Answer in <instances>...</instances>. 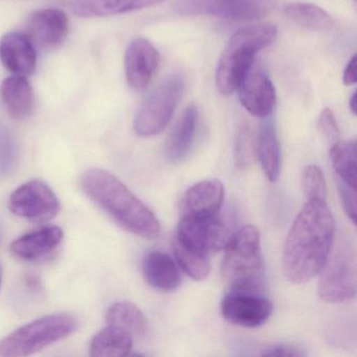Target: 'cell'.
<instances>
[{
	"label": "cell",
	"mask_w": 357,
	"mask_h": 357,
	"mask_svg": "<svg viewBox=\"0 0 357 357\" xmlns=\"http://www.w3.org/2000/svg\"><path fill=\"white\" fill-rule=\"evenodd\" d=\"M334 231L335 223L327 202L307 200L284 246V273L291 283H307L319 275L331 254Z\"/></svg>",
	"instance_id": "obj_1"
},
{
	"label": "cell",
	"mask_w": 357,
	"mask_h": 357,
	"mask_svg": "<svg viewBox=\"0 0 357 357\" xmlns=\"http://www.w3.org/2000/svg\"><path fill=\"white\" fill-rule=\"evenodd\" d=\"M80 183L84 193L129 233L149 240L160 236L162 229L154 213L116 175L103 169H89Z\"/></svg>",
	"instance_id": "obj_2"
},
{
	"label": "cell",
	"mask_w": 357,
	"mask_h": 357,
	"mask_svg": "<svg viewBox=\"0 0 357 357\" xmlns=\"http://www.w3.org/2000/svg\"><path fill=\"white\" fill-rule=\"evenodd\" d=\"M277 34V26L263 24L240 29L231 37L217 66L216 85L222 95L238 91L252 70L255 55L271 45Z\"/></svg>",
	"instance_id": "obj_3"
},
{
	"label": "cell",
	"mask_w": 357,
	"mask_h": 357,
	"mask_svg": "<svg viewBox=\"0 0 357 357\" xmlns=\"http://www.w3.org/2000/svg\"><path fill=\"white\" fill-rule=\"evenodd\" d=\"M225 250L221 271L231 289L262 291L261 236L254 225L233 234Z\"/></svg>",
	"instance_id": "obj_4"
},
{
	"label": "cell",
	"mask_w": 357,
	"mask_h": 357,
	"mask_svg": "<svg viewBox=\"0 0 357 357\" xmlns=\"http://www.w3.org/2000/svg\"><path fill=\"white\" fill-rule=\"evenodd\" d=\"M76 317L68 313L47 315L18 328L0 342V356H29L74 333Z\"/></svg>",
	"instance_id": "obj_5"
},
{
	"label": "cell",
	"mask_w": 357,
	"mask_h": 357,
	"mask_svg": "<svg viewBox=\"0 0 357 357\" xmlns=\"http://www.w3.org/2000/svg\"><path fill=\"white\" fill-rule=\"evenodd\" d=\"M185 83L178 75L162 81L142 103L135 119V130L141 137L160 135L170 123L183 96Z\"/></svg>",
	"instance_id": "obj_6"
},
{
	"label": "cell",
	"mask_w": 357,
	"mask_h": 357,
	"mask_svg": "<svg viewBox=\"0 0 357 357\" xmlns=\"http://www.w3.org/2000/svg\"><path fill=\"white\" fill-rule=\"evenodd\" d=\"M319 296L328 303H344L356 294V262L354 250L342 245L328 257L319 271Z\"/></svg>",
	"instance_id": "obj_7"
},
{
	"label": "cell",
	"mask_w": 357,
	"mask_h": 357,
	"mask_svg": "<svg viewBox=\"0 0 357 357\" xmlns=\"http://www.w3.org/2000/svg\"><path fill=\"white\" fill-rule=\"evenodd\" d=\"M273 0H177L173 10L183 16H213L246 22L271 11Z\"/></svg>",
	"instance_id": "obj_8"
},
{
	"label": "cell",
	"mask_w": 357,
	"mask_h": 357,
	"mask_svg": "<svg viewBox=\"0 0 357 357\" xmlns=\"http://www.w3.org/2000/svg\"><path fill=\"white\" fill-rule=\"evenodd\" d=\"M9 208L16 216L26 220L45 222L59 214L61 204L47 183L34 179L20 185L11 194Z\"/></svg>",
	"instance_id": "obj_9"
},
{
	"label": "cell",
	"mask_w": 357,
	"mask_h": 357,
	"mask_svg": "<svg viewBox=\"0 0 357 357\" xmlns=\"http://www.w3.org/2000/svg\"><path fill=\"white\" fill-rule=\"evenodd\" d=\"M221 314L234 325L256 328L266 323L273 305L262 291L231 289L221 301Z\"/></svg>",
	"instance_id": "obj_10"
},
{
	"label": "cell",
	"mask_w": 357,
	"mask_h": 357,
	"mask_svg": "<svg viewBox=\"0 0 357 357\" xmlns=\"http://www.w3.org/2000/svg\"><path fill=\"white\" fill-rule=\"evenodd\" d=\"M238 91L242 106L252 116L265 119L273 112L277 100L275 85L262 70L252 68Z\"/></svg>",
	"instance_id": "obj_11"
},
{
	"label": "cell",
	"mask_w": 357,
	"mask_h": 357,
	"mask_svg": "<svg viewBox=\"0 0 357 357\" xmlns=\"http://www.w3.org/2000/svg\"><path fill=\"white\" fill-rule=\"evenodd\" d=\"M158 50L146 39H135L125 54V72L129 86L144 91L151 82L160 64Z\"/></svg>",
	"instance_id": "obj_12"
},
{
	"label": "cell",
	"mask_w": 357,
	"mask_h": 357,
	"mask_svg": "<svg viewBox=\"0 0 357 357\" xmlns=\"http://www.w3.org/2000/svg\"><path fill=\"white\" fill-rule=\"evenodd\" d=\"M225 187L217 179H206L192 185L183 197L181 215L210 218L220 214Z\"/></svg>",
	"instance_id": "obj_13"
},
{
	"label": "cell",
	"mask_w": 357,
	"mask_h": 357,
	"mask_svg": "<svg viewBox=\"0 0 357 357\" xmlns=\"http://www.w3.org/2000/svg\"><path fill=\"white\" fill-rule=\"evenodd\" d=\"M26 29L33 43L45 49H53L61 45L68 36L70 22L61 10L43 9L31 16Z\"/></svg>",
	"instance_id": "obj_14"
},
{
	"label": "cell",
	"mask_w": 357,
	"mask_h": 357,
	"mask_svg": "<svg viewBox=\"0 0 357 357\" xmlns=\"http://www.w3.org/2000/svg\"><path fill=\"white\" fill-rule=\"evenodd\" d=\"M0 61L15 76L26 77L36 70L37 53L28 35L12 32L0 40Z\"/></svg>",
	"instance_id": "obj_15"
},
{
	"label": "cell",
	"mask_w": 357,
	"mask_h": 357,
	"mask_svg": "<svg viewBox=\"0 0 357 357\" xmlns=\"http://www.w3.org/2000/svg\"><path fill=\"white\" fill-rule=\"evenodd\" d=\"M63 237L61 227L49 225L20 236L13 241L10 250L12 254L22 260H40L54 252Z\"/></svg>",
	"instance_id": "obj_16"
},
{
	"label": "cell",
	"mask_w": 357,
	"mask_h": 357,
	"mask_svg": "<svg viewBox=\"0 0 357 357\" xmlns=\"http://www.w3.org/2000/svg\"><path fill=\"white\" fill-rule=\"evenodd\" d=\"M143 275L152 287L162 291H173L181 284V271L176 263L170 256L158 250L146 255Z\"/></svg>",
	"instance_id": "obj_17"
},
{
	"label": "cell",
	"mask_w": 357,
	"mask_h": 357,
	"mask_svg": "<svg viewBox=\"0 0 357 357\" xmlns=\"http://www.w3.org/2000/svg\"><path fill=\"white\" fill-rule=\"evenodd\" d=\"M197 123V107L190 105L171 131L165 145V155L169 162H181L189 154L195 141Z\"/></svg>",
	"instance_id": "obj_18"
},
{
	"label": "cell",
	"mask_w": 357,
	"mask_h": 357,
	"mask_svg": "<svg viewBox=\"0 0 357 357\" xmlns=\"http://www.w3.org/2000/svg\"><path fill=\"white\" fill-rule=\"evenodd\" d=\"M165 0H75L70 9L80 17H105L120 15L153 7Z\"/></svg>",
	"instance_id": "obj_19"
},
{
	"label": "cell",
	"mask_w": 357,
	"mask_h": 357,
	"mask_svg": "<svg viewBox=\"0 0 357 357\" xmlns=\"http://www.w3.org/2000/svg\"><path fill=\"white\" fill-rule=\"evenodd\" d=\"M0 97L8 112L17 120L28 118L34 109V91L24 77L13 76L3 80Z\"/></svg>",
	"instance_id": "obj_20"
},
{
	"label": "cell",
	"mask_w": 357,
	"mask_h": 357,
	"mask_svg": "<svg viewBox=\"0 0 357 357\" xmlns=\"http://www.w3.org/2000/svg\"><path fill=\"white\" fill-rule=\"evenodd\" d=\"M106 323L130 336L133 340H142L148 332V321L143 311L129 302H119L108 309Z\"/></svg>",
	"instance_id": "obj_21"
},
{
	"label": "cell",
	"mask_w": 357,
	"mask_h": 357,
	"mask_svg": "<svg viewBox=\"0 0 357 357\" xmlns=\"http://www.w3.org/2000/svg\"><path fill=\"white\" fill-rule=\"evenodd\" d=\"M256 152L263 172L271 183L279 178L281 171V149L273 123H263L259 129L256 141Z\"/></svg>",
	"instance_id": "obj_22"
},
{
	"label": "cell",
	"mask_w": 357,
	"mask_h": 357,
	"mask_svg": "<svg viewBox=\"0 0 357 357\" xmlns=\"http://www.w3.org/2000/svg\"><path fill=\"white\" fill-rule=\"evenodd\" d=\"M133 340L124 332L106 326L93 336L89 346L91 356L122 357L130 354Z\"/></svg>",
	"instance_id": "obj_23"
},
{
	"label": "cell",
	"mask_w": 357,
	"mask_h": 357,
	"mask_svg": "<svg viewBox=\"0 0 357 357\" xmlns=\"http://www.w3.org/2000/svg\"><path fill=\"white\" fill-rule=\"evenodd\" d=\"M284 14L294 24L314 32H328L334 26L331 16L325 10L311 3H288L284 8Z\"/></svg>",
	"instance_id": "obj_24"
},
{
	"label": "cell",
	"mask_w": 357,
	"mask_h": 357,
	"mask_svg": "<svg viewBox=\"0 0 357 357\" xmlns=\"http://www.w3.org/2000/svg\"><path fill=\"white\" fill-rule=\"evenodd\" d=\"M330 158L338 181L356 188V141H340L331 146Z\"/></svg>",
	"instance_id": "obj_25"
},
{
	"label": "cell",
	"mask_w": 357,
	"mask_h": 357,
	"mask_svg": "<svg viewBox=\"0 0 357 357\" xmlns=\"http://www.w3.org/2000/svg\"><path fill=\"white\" fill-rule=\"evenodd\" d=\"M173 252L181 268L192 279L200 281L208 277L211 271L210 257L192 254L174 246H173Z\"/></svg>",
	"instance_id": "obj_26"
},
{
	"label": "cell",
	"mask_w": 357,
	"mask_h": 357,
	"mask_svg": "<svg viewBox=\"0 0 357 357\" xmlns=\"http://www.w3.org/2000/svg\"><path fill=\"white\" fill-rule=\"evenodd\" d=\"M302 188L307 200L327 198V185L321 169L314 165L306 167L302 173Z\"/></svg>",
	"instance_id": "obj_27"
},
{
	"label": "cell",
	"mask_w": 357,
	"mask_h": 357,
	"mask_svg": "<svg viewBox=\"0 0 357 357\" xmlns=\"http://www.w3.org/2000/svg\"><path fill=\"white\" fill-rule=\"evenodd\" d=\"M17 160L15 139L8 130L0 132V178L7 177L13 171Z\"/></svg>",
	"instance_id": "obj_28"
},
{
	"label": "cell",
	"mask_w": 357,
	"mask_h": 357,
	"mask_svg": "<svg viewBox=\"0 0 357 357\" xmlns=\"http://www.w3.org/2000/svg\"><path fill=\"white\" fill-rule=\"evenodd\" d=\"M236 164L240 169H245L252 164L254 158V145H252V135L250 129L242 127L238 133L236 141Z\"/></svg>",
	"instance_id": "obj_29"
},
{
	"label": "cell",
	"mask_w": 357,
	"mask_h": 357,
	"mask_svg": "<svg viewBox=\"0 0 357 357\" xmlns=\"http://www.w3.org/2000/svg\"><path fill=\"white\" fill-rule=\"evenodd\" d=\"M317 127H319V132L330 144V147L340 141L337 122H336L333 112L329 108L321 110L319 121H317Z\"/></svg>",
	"instance_id": "obj_30"
},
{
	"label": "cell",
	"mask_w": 357,
	"mask_h": 357,
	"mask_svg": "<svg viewBox=\"0 0 357 357\" xmlns=\"http://www.w3.org/2000/svg\"><path fill=\"white\" fill-rule=\"evenodd\" d=\"M338 191L342 208L353 225L356 223V188L350 187L347 183L338 181Z\"/></svg>",
	"instance_id": "obj_31"
},
{
	"label": "cell",
	"mask_w": 357,
	"mask_h": 357,
	"mask_svg": "<svg viewBox=\"0 0 357 357\" xmlns=\"http://www.w3.org/2000/svg\"><path fill=\"white\" fill-rule=\"evenodd\" d=\"M261 355L262 356L296 357L304 356L305 353L298 350V348H294V347L287 346V344H278V346L266 349Z\"/></svg>",
	"instance_id": "obj_32"
},
{
	"label": "cell",
	"mask_w": 357,
	"mask_h": 357,
	"mask_svg": "<svg viewBox=\"0 0 357 357\" xmlns=\"http://www.w3.org/2000/svg\"><path fill=\"white\" fill-rule=\"evenodd\" d=\"M344 85H354L357 82V56L351 58L342 75Z\"/></svg>",
	"instance_id": "obj_33"
},
{
	"label": "cell",
	"mask_w": 357,
	"mask_h": 357,
	"mask_svg": "<svg viewBox=\"0 0 357 357\" xmlns=\"http://www.w3.org/2000/svg\"><path fill=\"white\" fill-rule=\"evenodd\" d=\"M356 104H357V93H353L352 97H351L350 102H349V106H350L351 112H353V114H356Z\"/></svg>",
	"instance_id": "obj_34"
},
{
	"label": "cell",
	"mask_w": 357,
	"mask_h": 357,
	"mask_svg": "<svg viewBox=\"0 0 357 357\" xmlns=\"http://www.w3.org/2000/svg\"><path fill=\"white\" fill-rule=\"evenodd\" d=\"M1 280H3V273H1V267H0V286H1Z\"/></svg>",
	"instance_id": "obj_35"
}]
</instances>
